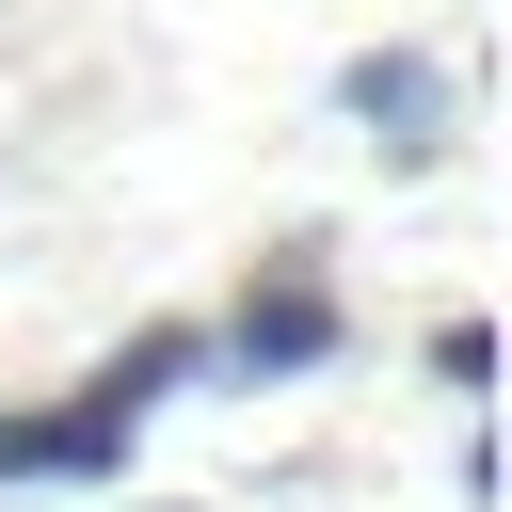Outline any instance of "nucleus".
<instances>
[{
  "label": "nucleus",
  "instance_id": "obj_1",
  "mask_svg": "<svg viewBox=\"0 0 512 512\" xmlns=\"http://www.w3.org/2000/svg\"><path fill=\"white\" fill-rule=\"evenodd\" d=\"M128 416H144V400L96 368L64 416H0V480H48V464H112V448H128Z\"/></svg>",
  "mask_w": 512,
  "mask_h": 512
},
{
  "label": "nucleus",
  "instance_id": "obj_2",
  "mask_svg": "<svg viewBox=\"0 0 512 512\" xmlns=\"http://www.w3.org/2000/svg\"><path fill=\"white\" fill-rule=\"evenodd\" d=\"M320 352H336V288L320 272H272L240 304V368H320Z\"/></svg>",
  "mask_w": 512,
  "mask_h": 512
},
{
  "label": "nucleus",
  "instance_id": "obj_3",
  "mask_svg": "<svg viewBox=\"0 0 512 512\" xmlns=\"http://www.w3.org/2000/svg\"><path fill=\"white\" fill-rule=\"evenodd\" d=\"M352 112H368V128H416V112H432V64H400V48L352 64Z\"/></svg>",
  "mask_w": 512,
  "mask_h": 512
}]
</instances>
